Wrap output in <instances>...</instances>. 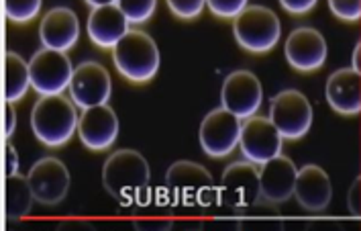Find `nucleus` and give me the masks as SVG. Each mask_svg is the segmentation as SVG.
<instances>
[{
	"label": "nucleus",
	"mask_w": 361,
	"mask_h": 231,
	"mask_svg": "<svg viewBox=\"0 0 361 231\" xmlns=\"http://www.w3.org/2000/svg\"><path fill=\"white\" fill-rule=\"evenodd\" d=\"M4 117H6L4 137H6V139H11V137H13V134H15V129H17V113H15V107H13V102H6V107H4Z\"/></svg>",
	"instance_id": "obj_31"
},
{
	"label": "nucleus",
	"mask_w": 361,
	"mask_h": 231,
	"mask_svg": "<svg viewBox=\"0 0 361 231\" xmlns=\"http://www.w3.org/2000/svg\"><path fill=\"white\" fill-rule=\"evenodd\" d=\"M166 189L171 201L182 207H210L221 196L212 174L192 160H178L171 164L166 172Z\"/></svg>",
	"instance_id": "obj_3"
},
{
	"label": "nucleus",
	"mask_w": 361,
	"mask_h": 231,
	"mask_svg": "<svg viewBox=\"0 0 361 231\" xmlns=\"http://www.w3.org/2000/svg\"><path fill=\"white\" fill-rule=\"evenodd\" d=\"M351 68L361 72V41H357L355 49H353V59H351Z\"/></svg>",
	"instance_id": "obj_33"
},
{
	"label": "nucleus",
	"mask_w": 361,
	"mask_h": 231,
	"mask_svg": "<svg viewBox=\"0 0 361 231\" xmlns=\"http://www.w3.org/2000/svg\"><path fill=\"white\" fill-rule=\"evenodd\" d=\"M43 0H4L6 19L13 23H29L41 13Z\"/></svg>",
	"instance_id": "obj_23"
},
{
	"label": "nucleus",
	"mask_w": 361,
	"mask_h": 231,
	"mask_svg": "<svg viewBox=\"0 0 361 231\" xmlns=\"http://www.w3.org/2000/svg\"><path fill=\"white\" fill-rule=\"evenodd\" d=\"M127 15L118 4H104L90 11L88 17V37L100 49H113L131 29Z\"/></svg>",
	"instance_id": "obj_19"
},
{
	"label": "nucleus",
	"mask_w": 361,
	"mask_h": 231,
	"mask_svg": "<svg viewBox=\"0 0 361 231\" xmlns=\"http://www.w3.org/2000/svg\"><path fill=\"white\" fill-rule=\"evenodd\" d=\"M278 2L282 4V8H284L286 13L296 15V17L310 13L319 4V0H278Z\"/></svg>",
	"instance_id": "obj_28"
},
{
	"label": "nucleus",
	"mask_w": 361,
	"mask_h": 231,
	"mask_svg": "<svg viewBox=\"0 0 361 231\" xmlns=\"http://www.w3.org/2000/svg\"><path fill=\"white\" fill-rule=\"evenodd\" d=\"M269 119L284 139L298 141L312 127V107L300 90L288 88L271 98Z\"/></svg>",
	"instance_id": "obj_8"
},
{
	"label": "nucleus",
	"mask_w": 361,
	"mask_h": 231,
	"mask_svg": "<svg viewBox=\"0 0 361 231\" xmlns=\"http://www.w3.org/2000/svg\"><path fill=\"white\" fill-rule=\"evenodd\" d=\"M233 33L237 43L249 54H267L282 37V23L271 8L249 4L233 19Z\"/></svg>",
	"instance_id": "obj_5"
},
{
	"label": "nucleus",
	"mask_w": 361,
	"mask_h": 231,
	"mask_svg": "<svg viewBox=\"0 0 361 231\" xmlns=\"http://www.w3.org/2000/svg\"><path fill=\"white\" fill-rule=\"evenodd\" d=\"M221 196L233 209H247L262 199L259 170L253 162L228 164L221 178Z\"/></svg>",
	"instance_id": "obj_13"
},
{
	"label": "nucleus",
	"mask_w": 361,
	"mask_h": 231,
	"mask_svg": "<svg viewBox=\"0 0 361 231\" xmlns=\"http://www.w3.org/2000/svg\"><path fill=\"white\" fill-rule=\"evenodd\" d=\"M76 102L63 95L41 97L31 111V129L45 148H63L78 134Z\"/></svg>",
	"instance_id": "obj_2"
},
{
	"label": "nucleus",
	"mask_w": 361,
	"mask_h": 231,
	"mask_svg": "<svg viewBox=\"0 0 361 231\" xmlns=\"http://www.w3.org/2000/svg\"><path fill=\"white\" fill-rule=\"evenodd\" d=\"M118 131H121L118 115L109 105H96L90 109H82L80 121H78V137L88 150L104 152L113 148Z\"/></svg>",
	"instance_id": "obj_14"
},
{
	"label": "nucleus",
	"mask_w": 361,
	"mask_h": 231,
	"mask_svg": "<svg viewBox=\"0 0 361 231\" xmlns=\"http://www.w3.org/2000/svg\"><path fill=\"white\" fill-rule=\"evenodd\" d=\"M102 184L121 205H141L147 201L152 184L149 164L135 150H118L102 166Z\"/></svg>",
	"instance_id": "obj_1"
},
{
	"label": "nucleus",
	"mask_w": 361,
	"mask_h": 231,
	"mask_svg": "<svg viewBox=\"0 0 361 231\" xmlns=\"http://www.w3.org/2000/svg\"><path fill=\"white\" fill-rule=\"evenodd\" d=\"M294 199L298 205L310 213L324 211L333 199V184L329 174L317 164H306L298 170Z\"/></svg>",
	"instance_id": "obj_20"
},
{
	"label": "nucleus",
	"mask_w": 361,
	"mask_h": 231,
	"mask_svg": "<svg viewBox=\"0 0 361 231\" xmlns=\"http://www.w3.org/2000/svg\"><path fill=\"white\" fill-rule=\"evenodd\" d=\"M284 54L294 70L314 72L326 61V41L314 27H298L286 37Z\"/></svg>",
	"instance_id": "obj_15"
},
{
	"label": "nucleus",
	"mask_w": 361,
	"mask_h": 231,
	"mask_svg": "<svg viewBox=\"0 0 361 231\" xmlns=\"http://www.w3.org/2000/svg\"><path fill=\"white\" fill-rule=\"evenodd\" d=\"M80 39V20L68 6H56L45 13L39 25V41L47 49L70 52Z\"/></svg>",
	"instance_id": "obj_17"
},
{
	"label": "nucleus",
	"mask_w": 361,
	"mask_h": 231,
	"mask_svg": "<svg viewBox=\"0 0 361 231\" xmlns=\"http://www.w3.org/2000/svg\"><path fill=\"white\" fill-rule=\"evenodd\" d=\"M4 93L6 102H17L25 98L27 90L31 88V70L29 61L20 58L15 52H6L4 58Z\"/></svg>",
	"instance_id": "obj_22"
},
{
	"label": "nucleus",
	"mask_w": 361,
	"mask_h": 231,
	"mask_svg": "<svg viewBox=\"0 0 361 231\" xmlns=\"http://www.w3.org/2000/svg\"><path fill=\"white\" fill-rule=\"evenodd\" d=\"M221 102L233 115L245 121L249 117L257 115V111L264 102V86L253 72L235 70L223 82Z\"/></svg>",
	"instance_id": "obj_11"
},
{
	"label": "nucleus",
	"mask_w": 361,
	"mask_h": 231,
	"mask_svg": "<svg viewBox=\"0 0 361 231\" xmlns=\"http://www.w3.org/2000/svg\"><path fill=\"white\" fill-rule=\"evenodd\" d=\"M4 203H6V219L19 221L31 213L35 203V194L31 191L29 178L20 172L8 174L4 182Z\"/></svg>",
	"instance_id": "obj_21"
},
{
	"label": "nucleus",
	"mask_w": 361,
	"mask_h": 231,
	"mask_svg": "<svg viewBox=\"0 0 361 231\" xmlns=\"http://www.w3.org/2000/svg\"><path fill=\"white\" fill-rule=\"evenodd\" d=\"M116 72L133 84L152 82L159 70V49L155 39L145 31H129L113 47Z\"/></svg>",
	"instance_id": "obj_4"
},
{
	"label": "nucleus",
	"mask_w": 361,
	"mask_h": 231,
	"mask_svg": "<svg viewBox=\"0 0 361 231\" xmlns=\"http://www.w3.org/2000/svg\"><path fill=\"white\" fill-rule=\"evenodd\" d=\"M35 201L43 207L59 205L72 186V176L68 166L54 155H45L37 160L27 174Z\"/></svg>",
	"instance_id": "obj_9"
},
{
	"label": "nucleus",
	"mask_w": 361,
	"mask_h": 231,
	"mask_svg": "<svg viewBox=\"0 0 361 231\" xmlns=\"http://www.w3.org/2000/svg\"><path fill=\"white\" fill-rule=\"evenodd\" d=\"M347 207L355 217H361V176L355 178V182L351 184L349 194H347Z\"/></svg>",
	"instance_id": "obj_29"
},
{
	"label": "nucleus",
	"mask_w": 361,
	"mask_h": 231,
	"mask_svg": "<svg viewBox=\"0 0 361 231\" xmlns=\"http://www.w3.org/2000/svg\"><path fill=\"white\" fill-rule=\"evenodd\" d=\"M166 2H168L171 15L182 20H192L200 17L207 6V0H166Z\"/></svg>",
	"instance_id": "obj_25"
},
{
	"label": "nucleus",
	"mask_w": 361,
	"mask_h": 231,
	"mask_svg": "<svg viewBox=\"0 0 361 231\" xmlns=\"http://www.w3.org/2000/svg\"><path fill=\"white\" fill-rule=\"evenodd\" d=\"M284 137L269 117L253 115L243 121L239 148L245 160L264 166L271 158L282 154Z\"/></svg>",
	"instance_id": "obj_10"
},
{
	"label": "nucleus",
	"mask_w": 361,
	"mask_h": 231,
	"mask_svg": "<svg viewBox=\"0 0 361 231\" xmlns=\"http://www.w3.org/2000/svg\"><path fill=\"white\" fill-rule=\"evenodd\" d=\"M241 127H243L241 119L233 115L225 107L212 109L209 115L202 119L200 129H198L202 152L214 160L231 155L235 148H239Z\"/></svg>",
	"instance_id": "obj_7"
},
{
	"label": "nucleus",
	"mask_w": 361,
	"mask_h": 231,
	"mask_svg": "<svg viewBox=\"0 0 361 231\" xmlns=\"http://www.w3.org/2000/svg\"><path fill=\"white\" fill-rule=\"evenodd\" d=\"M329 8L337 19L357 23L361 19V0H329Z\"/></svg>",
	"instance_id": "obj_27"
},
{
	"label": "nucleus",
	"mask_w": 361,
	"mask_h": 231,
	"mask_svg": "<svg viewBox=\"0 0 361 231\" xmlns=\"http://www.w3.org/2000/svg\"><path fill=\"white\" fill-rule=\"evenodd\" d=\"M116 4L127 15L131 25H141L153 17L157 0H116Z\"/></svg>",
	"instance_id": "obj_24"
},
{
	"label": "nucleus",
	"mask_w": 361,
	"mask_h": 231,
	"mask_svg": "<svg viewBox=\"0 0 361 231\" xmlns=\"http://www.w3.org/2000/svg\"><path fill=\"white\" fill-rule=\"evenodd\" d=\"M324 98L329 107L345 117H355L361 113V72L353 68H341L333 72L326 86Z\"/></svg>",
	"instance_id": "obj_18"
},
{
	"label": "nucleus",
	"mask_w": 361,
	"mask_h": 231,
	"mask_svg": "<svg viewBox=\"0 0 361 231\" xmlns=\"http://www.w3.org/2000/svg\"><path fill=\"white\" fill-rule=\"evenodd\" d=\"M20 168L19 154L15 150V146L11 141H6V176L8 174H17Z\"/></svg>",
	"instance_id": "obj_30"
},
{
	"label": "nucleus",
	"mask_w": 361,
	"mask_h": 231,
	"mask_svg": "<svg viewBox=\"0 0 361 231\" xmlns=\"http://www.w3.org/2000/svg\"><path fill=\"white\" fill-rule=\"evenodd\" d=\"M207 6L219 19H235L249 6V0H207Z\"/></svg>",
	"instance_id": "obj_26"
},
{
	"label": "nucleus",
	"mask_w": 361,
	"mask_h": 231,
	"mask_svg": "<svg viewBox=\"0 0 361 231\" xmlns=\"http://www.w3.org/2000/svg\"><path fill=\"white\" fill-rule=\"evenodd\" d=\"M86 4H90L92 8L96 6H104V4H116V0H84Z\"/></svg>",
	"instance_id": "obj_34"
},
{
	"label": "nucleus",
	"mask_w": 361,
	"mask_h": 231,
	"mask_svg": "<svg viewBox=\"0 0 361 231\" xmlns=\"http://www.w3.org/2000/svg\"><path fill=\"white\" fill-rule=\"evenodd\" d=\"M74 64L68 56V52L57 49H39L29 59L31 70V88L39 97L49 95H63L66 88H70V82L74 76Z\"/></svg>",
	"instance_id": "obj_6"
},
{
	"label": "nucleus",
	"mask_w": 361,
	"mask_h": 231,
	"mask_svg": "<svg viewBox=\"0 0 361 231\" xmlns=\"http://www.w3.org/2000/svg\"><path fill=\"white\" fill-rule=\"evenodd\" d=\"M113 93V80L109 70L98 61H82L74 68L70 82V97L78 109H90L96 105H106Z\"/></svg>",
	"instance_id": "obj_12"
},
{
	"label": "nucleus",
	"mask_w": 361,
	"mask_h": 231,
	"mask_svg": "<svg viewBox=\"0 0 361 231\" xmlns=\"http://www.w3.org/2000/svg\"><path fill=\"white\" fill-rule=\"evenodd\" d=\"M298 168L296 164L280 154L271 158L259 168V189H262V201L269 205H282L290 196H294L296 189Z\"/></svg>",
	"instance_id": "obj_16"
},
{
	"label": "nucleus",
	"mask_w": 361,
	"mask_h": 231,
	"mask_svg": "<svg viewBox=\"0 0 361 231\" xmlns=\"http://www.w3.org/2000/svg\"><path fill=\"white\" fill-rule=\"evenodd\" d=\"M133 225L139 230H149V227L168 230V227H171V221L170 219H137V221H133Z\"/></svg>",
	"instance_id": "obj_32"
}]
</instances>
